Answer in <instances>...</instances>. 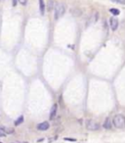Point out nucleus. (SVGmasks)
Returning <instances> with one entry per match:
<instances>
[{
	"mask_svg": "<svg viewBox=\"0 0 125 143\" xmlns=\"http://www.w3.org/2000/svg\"><path fill=\"white\" fill-rule=\"evenodd\" d=\"M112 123L113 125L117 128H125V117L121 114H118L113 117L112 119Z\"/></svg>",
	"mask_w": 125,
	"mask_h": 143,
	"instance_id": "obj_1",
	"label": "nucleus"
},
{
	"mask_svg": "<svg viewBox=\"0 0 125 143\" xmlns=\"http://www.w3.org/2000/svg\"><path fill=\"white\" fill-rule=\"evenodd\" d=\"M66 12V7L62 3H57L55 7V13H54V18L55 20H59Z\"/></svg>",
	"mask_w": 125,
	"mask_h": 143,
	"instance_id": "obj_2",
	"label": "nucleus"
},
{
	"mask_svg": "<svg viewBox=\"0 0 125 143\" xmlns=\"http://www.w3.org/2000/svg\"><path fill=\"white\" fill-rule=\"evenodd\" d=\"M86 128L88 130H92V131H95V130H98L100 128V124L92 120H88L86 122Z\"/></svg>",
	"mask_w": 125,
	"mask_h": 143,
	"instance_id": "obj_3",
	"label": "nucleus"
},
{
	"mask_svg": "<svg viewBox=\"0 0 125 143\" xmlns=\"http://www.w3.org/2000/svg\"><path fill=\"white\" fill-rule=\"evenodd\" d=\"M110 26H111V30H116L117 28H118V20L116 18H111L110 20Z\"/></svg>",
	"mask_w": 125,
	"mask_h": 143,
	"instance_id": "obj_4",
	"label": "nucleus"
},
{
	"mask_svg": "<svg viewBox=\"0 0 125 143\" xmlns=\"http://www.w3.org/2000/svg\"><path fill=\"white\" fill-rule=\"evenodd\" d=\"M50 128V124L47 122H43V123H40L37 124V129L38 130H47Z\"/></svg>",
	"mask_w": 125,
	"mask_h": 143,
	"instance_id": "obj_5",
	"label": "nucleus"
},
{
	"mask_svg": "<svg viewBox=\"0 0 125 143\" xmlns=\"http://www.w3.org/2000/svg\"><path fill=\"white\" fill-rule=\"evenodd\" d=\"M57 110H58V105L55 104V105H53V107L51 109V112H50V120H51V121L54 120L55 117H56V115H57Z\"/></svg>",
	"mask_w": 125,
	"mask_h": 143,
	"instance_id": "obj_6",
	"label": "nucleus"
},
{
	"mask_svg": "<svg viewBox=\"0 0 125 143\" xmlns=\"http://www.w3.org/2000/svg\"><path fill=\"white\" fill-rule=\"evenodd\" d=\"M56 1L55 0H48V2H47V10L49 12H51L52 10L55 9V7H56Z\"/></svg>",
	"mask_w": 125,
	"mask_h": 143,
	"instance_id": "obj_7",
	"label": "nucleus"
},
{
	"mask_svg": "<svg viewBox=\"0 0 125 143\" xmlns=\"http://www.w3.org/2000/svg\"><path fill=\"white\" fill-rule=\"evenodd\" d=\"M112 124H113V123L111 122V119L106 118V121H105V123H104V124H103V127L106 128V129H111Z\"/></svg>",
	"mask_w": 125,
	"mask_h": 143,
	"instance_id": "obj_8",
	"label": "nucleus"
},
{
	"mask_svg": "<svg viewBox=\"0 0 125 143\" xmlns=\"http://www.w3.org/2000/svg\"><path fill=\"white\" fill-rule=\"evenodd\" d=\"M39 10L41 15H44L45 13V3H44V0H39Z\"/></svg>",
	"mask_w": 125,
	"mask_h": 143,
	"instance_id": "obj_9",
	"label": "nucleus"
},
{
	"mask_svg": "<svg viewBox=\"0 0 125 143\" xmlns=\"http://www.w3.org/2000/svg\"><path fill=\"white\" fill-rule=\"evenodd\" d=\"M24 116H21V117H19V118L17 119L16 121H15V125L16 127H18V125H20V124H22V123H24Z\"/></svg>",
	"mask_w": 125,
	"mask_h": 143,
	"instance_id": "obj_10",
	"label": "nucleus"
},
{
	"mask_svg": "<svg viewBox=\"0 0 125 143\" xmlns=\"http://www.w3.org/2000/svg\"><path fill=\"white\" fill-rule=\"evenodd\" d=\"M110 12H111L113 16H117L120 14V11L118 10V9H116V8H111V10H110Z\"/></svg>",
	"mask_w": 125,
	"mask_h": 143,
	"instance_id": "obj_11",
	"label": "nucleus"
},
{
	"mask_svg": "<svg viewBox=\"0 0 125 143\" xmlns=\"http://www.w3.org/2000/svg\"><path fill=\"white\" fill-rule=\"evenodd\" d=\"M112 2H114V3H118V4H123L125 5V0H111Z\"/></svg>",
	"mask_w": 125,
	"mask_h": 143,
	"instance_id": "obj_12",
	"label": "nucleus"
},
{
	"mask_svg": "<svg viewBox=\"0 0 125 143\" xmlns=\"http://www.w3.org/2000/svg\"><path fill=\"white\" fill-rule=\"evenodd\" d=\"M64 139H65V140H67V141H72V142H75V141H76V139H74V138H67V137H65Z\"/></svg>",
	"mask_w": 125,
	"mask_h": 143,
	"instance_id": "obj_13",
	"label": "nucleus"
},
{
	"mask_svg": "<svg viewBox=\"0 0 125 143\" xmlns=\"http://www.w3.org/2000/svg\"><path fill=\"white\" fill-rule=\"evenodd\" d=\"M19 2L22 4V5H26L28 4V0H19Z\"/></svg>",
	"mask_w": 125,
	"mask_h": 143,
	"instance_id": "obj_14",
	"label": "nucleus"
},
{
	"mask_svg": "<svg viewBox=\"0 0 125 143\" xmlns=\"http://www.w3.org/2000/svg\"><path fill=\"white\" fill-rule=\"evenodd\" d=\"M17 3H18L17 0H13V6H16L17 5Z\"/></svg>",
	"mask_w": 125,
	"mask_h": 143,
	"instance_id": "obj_15",
	"label": "nucleus"
},
{
	"mask_svg": "<svg viewBox=\"0 0 125 143\" xmlns=\"http://www.w3.org/2000/svg\"><path fill=\"white\" fill-rule=\"evenodd\" d=\"M0 1H2V0H0Z\"/></svg>",
	"mask_w": 125,
	"mask_h": 143,
	"instance_id": "obj_16",
	"label": "nucleus"
}]
</instances>
